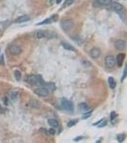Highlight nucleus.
Masks as SVG:
<instances>
[{
  "mask_svg": "<svg viewBox=\"0 0 127 143\" xmlns=\"http://www.w3.org/2000/svg\"><path fill=\"white\" fill-rule=\"evenodd\" d=\"M31 104H32V107H35V106H36V107H38V103H37V102H35V101L33 102V103H31Z\"/></svg>",
  "mask_w": 127,
  "mask_h": 143,
  "instance_id": "cd10ccee",
  "label": "nucleus"
},
{
  "mask_svg": "<svg viewBox=\"0 0 127 143\" xmlns=\"http://www.w3.org/2000/svg\"><path fill=\"white\" fill-rule=\"evenodd\" d=\"M90 56L94 59L98 58L101 54V50L97 47H94L90 51Z\"/></svg>",
  "mask_w": 127,
  "mask_h": 143,
  "instance_id": "9b49d317",
  "label": "nucleus"
},
{
  "mask_svg": "<svg viewBox=\"0 0 127 143\" xmlns=\"http://www.w3.org/2000/svg\"><path fill=\"white\" fill-rule=\"evenodd\" d=\"M115 47L116 49L119 51L124 50L126 47V44L124 40L119 39L115 43Z\"/></svg>",
  "mask_w": 127,
  "mask_h": 143,
  "instance_id": "1a4fd4ad",
  "label": "nucleus"
},
{
  "mask_svg": "<svg viewBox=\"0 0 127 143\" xmlns=\"http://www.w3.org/2000/svg\"><path fill=\"white\" fill-rule=\"evenodd\" d=\"M105 64L106 67L110 69L114 67L116 65V60L113 55H108L105 58Z\"/></svg>",
  "mask_w": 127,
  "mask_h": 143,
  "instance_id": "7ed1b4c3",
  "label": "nucleus"
},
{
  "mask_svg": "<svg viewBox=\"0 0 127 143\" xmlns=\"http://www.w3.org/2000/svg\"><path fill=\"white\" fill-rule=\"evenodd\" d=\"M127 77V65H126L125 68L124 69L123 72V74L121 76V82L122 83L124 81V80Z\"/></svg>",
  "mask_w": 127,
  "mask_h": 143,
  "instance_id": "4be33fe9",
  "label": "nucleus"
},
{
  "mask_svg": "<svg viewBox=\"0 0 127 143\" xmlns=\"http://www.w3.org/2000/svg\"><path fill=\"white\" fill-rule=\"evenodd\" d=\"M48 124L51 127L57 128L59 126V123L55 119H50L48 120Z\"/></svg>",
  "mask_w": 127,
  "mask_h": 143,
  "instance_id": "dca6fc26",
  "label": "nucleus"
},
{
  "mask_svg": "<svg viewBox=\"0 0 127 143\" xmlns=\"http://www.w3.org/2000/svg\"><path fill=\"white\" fill-rule=\"evenodd\" d=\"M117 116H118V114L116 113V112L112 111L111 112L110 114V118L111 123L117 117Z\"/></svg>",
  "mask_w": 127,
  "mask_h": 143,
  "instance_id": "b1692460",
  "label": "nucleus"
},
{
  "mask_svg": "<svg viewBox=\"0 0 127 143\" xmlns=\"http://www.w3.org/2000/svg\"><path fill=\"white\" fill-rule=\"evenodd\" d=\"M74 3V0H66L65 2L64 3L62 7L64 8H66L73 4Z\"/></svg>",
  "mask_w": 127,
  "mask_h": 143,
  "instance_id": "412c9836",
  "label": "nucleus"
},
{
  "mask_svg": "<svg viewBox=\"0 0 127 143\" xmlns=\"http://www.w3.org/2000/svg\"><path fill=\"white\" fill-rule=\"evenodd\" d=\"M108 82L110 87L112 89H115L116 86V83L114 78L112 77H110L108 79Z\"/></svg>",
  "mask_w": 127,
  "mask_h": 143,
  "instance_id": "a211bd4d",
  "label": "nucleus"
},
{
  "mask_svg": "<svg viewBox=\"0 0 127 143\" xmlns=\"http://www.w3.org/2000/svg\"><path fill=\"white\" fill-rule=\"evenodd\" d=\"M84 138V137L83 136H78V137H76L74 140L76 142H78V141H79L80 140H82V139Z\"/></svg>",
  "mask_w": 127,
  "mask_h": 143,
  "instance_id": "bb28decb",
  "label": "nucleus"
},
{
  "mask_svg": "<svg viewBox=\"0 0 127 143\" xmlns=\"http://www.w3.org/2000/svg\"><path fill=\"white\" fill-rule=\"evenodd\" d=\"M61 45H62V46H63V47L67 50L73 51V52H75L76 51V49L74 47H73L72 45H71L70 44H69L68 43L63 42L61 43Z\"/></svg>",
  "mask_w": 127,
  "mask_h": 143,
  "instance_id": "4468645a",
  "label": "nucleus"
},
{
  "mask_svg": "<svg viewBox=\"0 0 127 143\" xmlns=\"http://www.w3.org/2000/svg\"><path fill=\"white\" fill-rule=\"evenodd\" d=\"M49 2H50V3L51 4H54V3L55 0H49Z\"/></svg>",
  "mask_w": 127,
  "mask_h": 143,
  "instance_id": "2f4dec72",
  "label": "nucleus"
},
{
  "mask_svg": "<svg viewBox=\"0 0 127 143\" xmlns=\"http://www.w3.org/2000/svg\"><path fill=\"white\" fill-rule=\"evenodd\" d=\"M0 51H1V50H0Z\"/></svg>",
  "mask_w": 127,
  "mask_h": 143,
  "instance_id": "473e14b6",
  "label": "nucleus"
},
{
  "mask_svg": "<svg viewBox=\"0 0 127 143\" xmlns=\"http://www.w3.org/2000/svg\"><path fill=\"white\" fill-rule=\"evenodd\" d=\"M107 125V121L105 119H102L100 120H99L98 122L93 124V125L95 126L98 125L99 127H105Z\"/></svg>",
  "mask_w": 127,
  "mask_h": 143,
  "instance_id": "f3484780",
  "label": "nucleus"
},
{
  "mask_svg": "<svg viewBox=\"0 0 127 143\" xmlns=\"http://www.w3.org/2000/svg\"><path fill=\"white\" fill-rule=\"evenodd\" d=\"M10 53L14 56H17L21 54L22 53V49L19 46L15 45H12L9 49Z\"/></svg>",
  "mask_w": 127,
  "mask_h": 143,
  "instance_id": "6e6552de",
  "label": "nucleus"
},
{
  "mask_svg": "<svg viewBox=\"0 0 127 143\" xmlns=\"http://www.w3.org/2000/svg\"><path fill=\"white\" fill-rule=\"evenodd\" d=\"M48 132H49V133L52 135H54L56 133L55 130L53 128H50L48 130Z\"/></svg>",
  "mask_w": 127,
  "mask_h": 143,
  "instance_id": "a878e982",
  "label": "nucleus"
},
{
  "mask_svg": "<svg viewBox=\"0 0 127 143\" xmlns=\"http://www.w3.org/2000/svg\"><path fill=\"white\" fill-rule=\"evenodd\" d=\"M92 111H90V112H87L85 114H84L82 118L83 119H88L89 117L91 114H92Z\"/></svg>",
  "mask_w": 127,
  "mask_h": 143,
  "instance_id": "393cba45",
  "label": "nucleus"
},
{
  "mask_svg": "<svg viewBox=\"0 0 127 143\" xmlns=\"http://www.w3.org/2000/svg\"><path fill=\"white\" fill-rule=\"evenodd\" d=\"M30 20V17L27 15H24L21 16L16 19L15 22L16 23H22L27 22Z\"/></svg>",
  "mask_w": 127,
  "mask_h": 143,
  "instance_id": "f8f14e48",
  "label": "nucleus"
},
{
  "mask_svg": "<svg viewBox=\"0 0 127 143\" xmlns=\"http://www.w3.org/2000/svg\"><path fill=\"white\" fill-rule=\"evenodd\" d=\"M61 106L62 108L68 112L74 111V106L72 102L66 98H63L61 100Z\"/></svg>",
  "mask_w": 127,
  "mask_h": 143,
  "instance_id": "f03ea898",
  "label": "nucleus"
},
{
  "mask_svg": "<svg viewBox=\"0 0 127 143\" xmlns=\"http://www.w3.org/2000/svg\"><path fill=\"white\" fill-rule=\"evenodd\" d=\"M110 8L112 10L119 12L123 9V6L118 2H113L110 4Z\"/></svg>",
  "mask_w": 127,
  "mask_h": 143,
  "instance_id": "9d476101",
  "label": "nucleus"
},
{
  "mask_svg": "<svg viewBox=\"0 0 127 143\" xmlns=\"http://www.w3.org/2000/svg\"><path fill=\"white\" fill-rule=\"evenodd\" d=\"M126 58V54L124 53L118 54L116 57V63L119 67H121L123 66L124 60Z\"/></svg>",
  "mask_w": 127,
  "mask_h": 143,
  "instance_id": "423d86ee",
  "label": "nucleus"
},
{
  "mask_svg": "<svg viewBox=\"0 0 127 143\" xmlns=\"http://www.w3.org/2000/svg\"><path fill=\"white\" fill-rule=\"evenodd\" d=\"M112 2V0H96V3L99 5L107 6Z\"/></svg>",
  "mask_w": 127,
  "mask_h": 143,
  "instance_id": "2eb2a0df",
  "label": "nucleus"
},
{
  "mask_svg": "<svg viewBox=\"0 0 127 143\" xmlns=\"http://www.w3.org/2000/svg\"><path fill=\"white\" fill-rule=\"evenodd\" d=\"M36 37L38 39H43L45 38H53L56 37V34L53 32H50L47 31H41L38 32L36 34Z\"/></svg>",
  "mask_w": 127,
  "mask_h": 143,
  "instance_id": "20e7f679",
  "label": "nucleus"
},
{
  "mask_svg": "<svg viewBox=\"0 0 127 143\" xmlns=\"http://www.w3.org/2000/svg\"><path fill=\"white\" fill-rule=\"evenodd\" d=\"M78 122V120L77 119H74L69 121L67 124V126L68 127H72L75 126L76 124Z\"/></svg>",
  "mask_w": 127,
  "mask_h": 143,
  "instance_id": "5701e85b",
  "label": "nucleus"
},
{
  "mask_svg": "<svg viewBox=\"0 0 127 143\" xmlns=\"http://www.w3.org/2000/svg\"><path fill=\"white\" fill-rule=\"evenodd\" d=\"M17 93H13L12 94V97L13 100H15V99H16L17 98Z\"/></svg>",
  "mask_w": 127,
  "mask_h": 143,
  "instance_id": "c85d7f7f",
  "label": "nucleus"
},
{
  "mask_svg": "<svg viewBox=\"0 0 127 143\" xmlns=\"http://www.w3.org/2000/svg\"><path fill=\"white\" fill-rule=\"evenodd\" d=\"M126 137V136L125 134H119L117 135V141H118V142L122 143L125 141Z\"/></svg>",
  "mask_w": 127,
  "mask_h": 143,
  "instance_id": "aec40b11",
  "label": "nucleus"
},
{
  "mask_svg": "<svg viewBox=\"0 0 127 143\" xmlns=\"http://www.w3.org/2000/svg\"><path fill=\"white\" fill-rule=\"evenodd\" d=\"M62 1V0H56V3L57 4H60Z\"/></svg>",
  "mask_w": 127,
  "mask_h": 143,
  "instance_id": "c756f323",
  "label": "nucleus"
},
{
  "mask_svg": "<svg viewBox=\"0 0 127 143\" xmlns=\"http://www.w3.org/2000/svg\"><path fill=\"white\" fill-rule=\"evenodd\" d=\"M57 20V16L56 15H54L50 18H47L44 21L38 23L37 25H48L52 24L53 22H55Z\"/></svg>",
  "mask_w": 127,
  "mask_h": 143,
  "instance_id": "0eeeda50",
  "label": "nucleus"
},
{
  "mask_svg": "<svg viewBox=\"0 0 127 143\" xmlns=\"http://www.w3.org/2000/svg\"><path fill=\"white\" fill-rule=\"evenodd\" d=\"M3 111H4V110L2 108V107L0 106V113H2L3 112Z\"/></svg>",
  "mask_w": 127,
  "mask_h": 143,
  "instance_id": "7c9ffc66",
  "label": "nucleus"
},
{
  "mask_svg": "<svg viewBox=\"0 0 127 143\" xmlns=\"http://www.w3.org/2000/svg\"><path fill=\"white\" fill-rule=\"evenodd\" d=\"M60 26L64 31L68 32L73 28L74 22L70 19H63L60 22Z\"/></svg>",
  "mask_w": 127,
  "mask_h": 143,
  "instance_id": "f257e3e1",
  "label": "nucleus"
},
{
  "mask_svg": "<svg viewBox=\"0 0 127 143\" xmlns=\"http://www.w3.org/2000/svg\"><path fill=\"white\" fill-rule=\"evenodd\" d=\"M14 75L15 79L17 81H20L21 79V78H22V73L21 72L18 70H15L14 72Z\"/></svg>",
  "mask_w": 127,
  "mask_h": 143,
  "instance_id": "6ab92c4d",
  "label": "nucleus"
},
{
  "mask_svg": "<svg viewBox=\"0 0 127 143\" xmlns=\"http://www.w3.org/2000/svg\"><path fill=\"white\" fill-rule=\"evenodd\" d=\"M34 93L40 97H46L48 95L49 90L45 87H40L34 90Z\"/></svg>",
  "mask_w": 127,
  "mask_h": 143,
  "instance_id": "39448f33",
  "label": "nucleus"
},
{
  "mask_svg": "<svg viewBox=\"0 0 127 143\" xmlns=\"http://www.w3.org/2000/svg\"><path fill=\"white\" fill-rule=\"evenodd\" d=\"M78 108L80 111L83 112H87L89 110V106L85 102H82L78 105Z\"/></svg>",
  "mask_w": 127,
  "mask_h": 143,
  "instance_id": "ddd939ff",
  "label": "nucleus"
}]
</instances>
